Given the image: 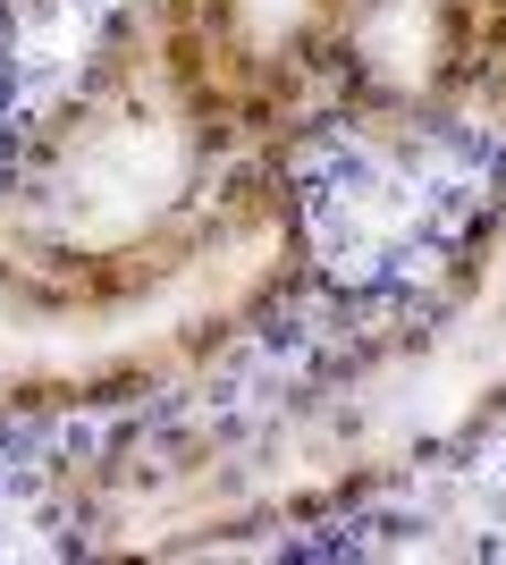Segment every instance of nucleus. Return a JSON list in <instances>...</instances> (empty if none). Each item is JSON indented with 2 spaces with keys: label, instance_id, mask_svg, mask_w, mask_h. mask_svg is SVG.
<instances>
[{
  "label": "nucleus",
  "instance_id": "f257e3e1",
  "mask_svg": "<svg viewBox=\"0 0 506 565\" xmlns=\"http://www.w3.org/2000/svg\"><path fill=\"white\" fill-rule=\"evenodd\" d=\"M506 430V152L431 287L237 405H161L60 481L85 557H245L372 515Z\"/></svg>",
  "mask_w": 506,
  "mask_h": 565
},
{
  "label": "nucleus",
  "instance_id": "f03ea898",
  "mask_svg": "<svg viewBox=\"0 0 506 565\" xmlns=\"http://www.w3.org/2000/svg\"><path fill=\"white\" fill-rule=\"evenodd\" d=\"M321 287L304 161L254 152L212 212L127 262L0 254V423H136L228 380Z\"/></svg>",
  "mask_w": 506,
  "mask_h": 565
},
{
  "label": "nucleus",
  "instance_id": "7ed1b4c3",
  "mask_svg": "<svg viewBox=\"0 0 506 565\" xmlns=\"http://www.w3.org/2000/svg\"><path fill=\"white\" fill-rule=\"evenodd\" d=\"M254 161L186 0H110L94 43L0 136V254L127 262L212 212Z\"/></svg>",
  "mask_w": 506,
  "mask_h": 565
},
{
  "label": "nucleus",
  "instance_id": "20e7f679",
  "mask_svg": "<svg viewBox=\"0 0 506 565\" xmlns=\"http://www.w3.org/2000/svg\"><path fill=\"white\" fill-rule=\"evenodd\" d=\"M330 127L380 152L456 136L506 152V0H363L330 68Z\"/></svg>",
  "mask_w": 506,
  "mask_h": 565
},
{
  "label": "nucleus",
  "instance_id": "39448f33",
  "mask_svg": "<svg viewBox=\"0 0 506 565\" xmlns=\"http://www.w3.org/2000/svg\"><path fill=\"white\" fill-rule=\"evenodd\" d=\"M212 51V76L254 152H288L330 127V68L363 0H186Z\"/></svg>",
  "mask_w": 506,
  "mask_h": 565
},
{
  "label": "nucleus",
  "instance_id": "423d86ee",
  "mask_svg": "<svg viewBox=\"0 0 506 565\" xmlns=\"http://www.w3.org/2000/svg\"><path fill=\"white\" fill-rule=\"evenodd\" d=\"M0 9H25V0H0Z\"/></svg>",
  "mask_w": 506,
  "mask_h": 565
}]
</instances>
